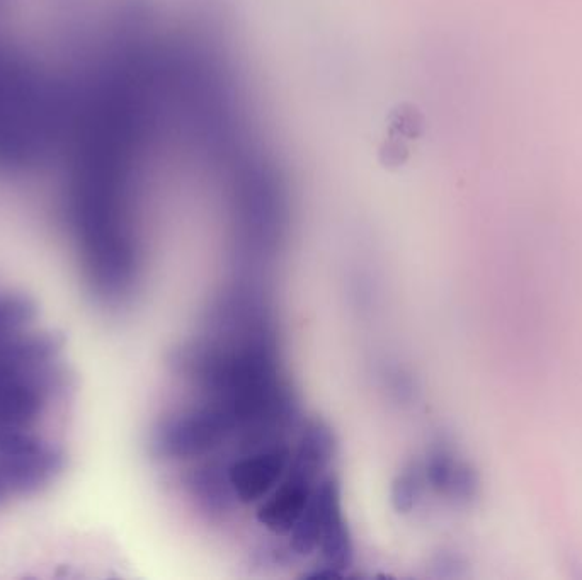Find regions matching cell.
<instances>
[{
	"label": "cell",
	"mask_w": 582,
	"mask_h": 580,
	"mask_svg": "<svg viewBox=\"0 0 582 580\" xmlns=\"http://www.w3.org/2000/svg\"><path fill=\"white\" fill-rule=\"evenodd\" d=\"M428 487V478L423 463H409L392 482L390 501L399 514H411L423 499L424 489Z\"/></svg>",
	"instance_id": "cell-8"
},
{
	"label": "cell",
	"mask_w": 582,
	"mask_h": 580,
	"mask_svg": "<svg viewBox=\"0 0 582 580\" xmlns=\"http://www.w3.org/2000/svg\"><path fill=\"white\" fill-rule=\"evenodd\" d=\"M423 465L428 485L436 492L450 497L453 501H467L474 495V473L465 463L455 460L445 448L431 450Z\"/></svg>",
	"instance_id": "cell-6"
},
{
	"label": "cell",
	"mask_w": 582,
	"mask_h": 580,
	"mask_svg": "<svg viewBox=\"0 0 582 580\" xmlns=\"http://www.w3.org/2000/svg\"><path fill=\"white\" fill-rule=\"evenodd\" d=\"M336 453V436L331 427L320 419L307 421L300 427L297 446L291 453V460L307 468L310 472L324 477L329 463Z\"/></svg>",
	"instance_id": "cell-7"
},
{
	"label": "cell",
	"mask_w": 582,
	"mask_h": 580,
	"mask_svg": "<svg viewBox=\"0 0 582 580\" xmlns=\"http://www.w3.org/2000/svg\"><path fill=\"white\" fill-rule=\"evenodd\" d=\"M229 461L222 456H205L184 477L189 494L210 516H225L239 504L230 485Z\"/></svg>",
	"instance_id": "cell-5"
},
{
	"label": "cell",
	"mask_w": 582,
	"mask_h": 580,
	"mask_svg": "<svg viewBox=\"0 0 582 580\" xmlns=\"http://www.w3.org/2000/svg\"><path fill=\"white\" fill-rule=\"evenodd\" d=\"M383 381H385L388 395L397 404H409L414 399V392H416L414 381L402 368H397V366L388 368L383 375Z\"/></svg>",
	"instance_id": "cell-9"
},
{
	"label": "cell",
	"mask_w": 582,
	"mask_h": 580,
	"mask_svg": "<svg viewBox=\"0 0 582 580\" xmlns=\"http://www.w3.org/2000/svg\"><path fill=\"white\" fill-rule=\"evenodd\" d=\"M319 519V552L324 569L341 575L353 562V541L344 519L341 487L336 477L324 475L314 492Z\"/></svg>",
	"instance_id": "cell-3"
},
{
	"label": "cell",
	"mask_w": 582,
	"mask_h": 580,
	"mask_svg": "<svg viewBox=\"0 0 582 580\" xmlns=\"http://www.w3.org/2000/svg\"><path fill=\"white\" fill-rule=\"evenodd\" d=\"M291 450L286 441L235 455L229 461V480L237 502L254 504L266 499L290 470Z\"/></svg>",
	"instance_id": "cell-2"
},
{
	"label": "cell",
	"mask_w": 582,
	"mask_h": 580,
	"mask_svg": "<svg viewBox=\"0 0 582 580\" xmlns=\"http://www.w3.org/2000/svg\"><path fill=\"white\" fill-rule=\"evenodd\" d=\"M237 433L230 410L217 400L203 399L162 417L150 436V451L162 461L201 460L234 443Z\"/></svg>",
	"instance_id": "cell-1"
},
{
	"label": "cell",
	"mask_w": 582,
	"mask_h": 580,
	"mask_svg": "<svg viewBox=\"0 0 582 580\" xmlns=\"http://www.w3.org/2000/svg\"><path fill=\"white\" fill-rule=\"evenodd\" d=\"M320 478L291 460L285 478L259 504L256 514L259 524L274 535H288L309 506Z\"/></svg>",
	"instance_id": "cell-4"
}]
</instances>
